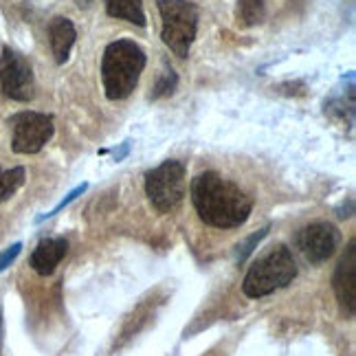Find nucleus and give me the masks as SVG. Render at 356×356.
I'll use <instances>...</instances> for the list:
<instances>
[{
  "label": "nucleus",
  "mask_w": 356,
  "mask_h": 356,
  "mask_svg": "<svg viewBox=\"0 0 356 356\" xmlns=\"http://www.w3.org/2000/svg\"><path fill=\"white\" fill-rule=\"evenodd\" d=\"M145 68V53L134 40L111 42L102 58V81L111 102L128 99Z\"/></svg>",
  "instance_id": "nucleus-2"
},
{
  "label": "nucleus",
  "mask_w": 356,
  "mask_h": 356,
  "mask_svg": "<svg viewBox=\"0 0 356 356\" xmlns=\"http://www.w3.org/2000/svg\"><path fill=\"white\" fill-rule=\"evenodd\" d=\"M106 11L111 18L128 20L136 26H145L143 0H106Z\"/></svg>",
  "instance_id": "nucleus-12"
},
{
  "label": "nucleus",
  "mask_w": 356,
  "mask_h": 356,
  "mask_svg": "<svg viewBox=\"0 0 356 356\" xmlns=\"http://www.w3.org/2000/svg\"><path fill=\"white\" fill-rule=\"evenodd\" d=\"M0 352H3V308H0Z\"/></svg>",
  "instance_id": "nucleus-20"
},
{
  "label": "nucleus",
  "mask_w": 356,
  "mask_h": 356,
  "mask_svg": "<svg viewBox=\"0 0 356 356\" xmlns=\"http://www.w3.org/2000/svg\"><path fill=\"white\" fill-rule=\"evenodd\" d=\"M20 251H22V244L16 242V244H11L9 249H5L3 253H0V273H3L5 268H9L13 262H16V257L20 255Z\"/></svg>",
  "instance_id": "nucleus-18"
},
{
  "label": "nucleus",
  "mask_w": 356,
  "mask_h": 356,
  "mask_svg": "<svg viewBox=\"0 0 356 356\" xmlns=\"http://www.w3.org/2000/svg\"><path fill=\"white\" fill-rule=\"evenodd\" d=\"M86 189H88V183H81V185H77V187H75L73 191H68V194H66V198H64L62 202H58V204H56V207H53V209H51L49 213H44V216H40V218H38V220H35V222H42V220H47V218H51V216H56V213H60V211H62L64 207H68V204H71L73 200H77V196H81V194H84V191H86Z\"/></svg>",
  "instance_id": "nucleus-17"
},
{
  "label": "nucleus",
  "mask_w": 356,
  "mask_h": 356,
  "mask_svg": "<svg viewBox=\"0 0 356 356\" xmlns=\"http://www.w3.org/2000/svg\"><path fill=\"white\" fill-rule=\"evenodd\" d=\"M238 22L244 26H255L259 22H264L266 18V5L264 0H238Z\"/></svg>",
  "instance_id": "nucleus-13"
},
{
  "label": "nucleus",
  "mask_w": 356,
  "mask_h": 356,
  "mask_svg": "<svg viewBox=\"0 0 356 356\" xmlns=\"http://www.w3.org/2000/svg\"><path fill=\"white\" fill-rule=\"evenodd\" d=\"M161 40L174 56L187 58L198 33V7L189 0H156Z\"/></svg>",
  "instance_id": "nucleus-4"
},
{
  "label": "nucleus",
  "mask_w": 356,
  "mask_h": 356,
  "mask_svg": "<svg viewBox=\"0 0 356 356\" xmlns=\"http://www.w3.org/2000/svg\"><path fill=\"white\" fill-rule=\"evenodd\" d=\"M68 253V242L64 238H47L42 240L35 251L31 253V268L38 273V275H51L53 270L58 268V264L64 259V255Z\"/></svg>",
  "instance_id": "nucleus-10"
},
{
  "label": "nucleus",
  "mask_w": 356,
  "mask_h": 356,
  "mask_svg": "<svg viewBox=\"0 0 356 356\" xmlns=\"http://www.w3.org/2000/svg\"><path fill=\"white\" fill-rule=\"evenodd\" d=\"M75 3H77V7H81V9H88L92 0H75Z\"/></svg>",
  "instance_id": "nucleus-21"
},
{
  "label": "nucleus",
  "mask_w": 356,
  "mask_h": 356,
  "mask_svg": "<svg viewBox=\"0 0 356 356\" xmlns=\"http://www.w3.org/2000/svg\"><path fill=\"white\" fill-rule=\"evenodd\" d=\"M185 176H187V165L176 159L161 163L159 168L145 174V194L156 211L170 213L183 202L185 183H187Z\"/></svg>",
  "instance_id": "nucleus-5"
},
{
  "label": "nucleus",
  "mask_w": 356,
  "mask_h": 356,
  "mask_svg": "<svg viewBox=\"0 0 356 356\" xmlns=\"http://www.w3.org/2000/svg\"><path fill=\"white\" fill-rule=\"evenodd\" d=\"M11 149L16 154H38L51 141L53 132H56L53 117L42 113H20L11 119Z\"/></svg>",
  "instance_id": "nucleus-7"
},
{
  "label": "nucleus",
  "mask_w": 356,
  "mask_h": 356,
  "mask_svg": "<svg viewBox=\"0 0 356 356\" xmlns=\"http://www.w3.org/2000/svg\"><path fill=\"white\" fill-rule=\"evenodd\" d=\"M297 277V264L291 249L275 246L273 251L262 255L249 268L242 282V293L249 299H259L280 289H286Z\"/></svg>",
  "instance_id": "nucleus-3"
},
{
  "label": "nucleus",
  "mask_w": 356,
  "mask_h": 356,
  "mask_svg": "<svg viewBox=\"0 0 356 356\" xmlns=\"http://www.w3.org/2000/svg\"><path fill=\"white\" fill-rule=\"evenodd\" d=\"M75 38H77L75 24L68 18L58 16V18L51 20V24H49V40H51V51H53V56H56L58 64H64L68 60V56H71Z\"/></svg>",
  "instance_id": "nucleus-11"
},
{
  "label": "nucleus",
  "mask_w": 356,
  "mask_h": 356,
  "mask_svg": "<svg viewBox=\"0 0 356 356\" xmlns=\"http://www.w3.org/2000/svg\"><path fill=\"white\" fill-rule=\"evenodd\" d=\"M339 242L341 234L330 222H312L297 234V249L310 264H323L330 259L339 249Z\"/></svg>",
  "instance_id": "nucleus-8"
},
{
  "label": "nucleus",
  "mask_w": 356,
  "mask_h": 356,
  "mask_svg": "<svg viewBox=\"0 0 356 356\" xmlns=\"http://www.w3.org/2000/svg\"><path fill=\"white\" fill-rule=\"evenodd\" d=\"M0 88L13 102H31L35 95L31 64L11 47L0 49Z\"/></svg>",
  "instance_id": "nucleus-6"
},
{
  "label": "nucleus",
  "mask_w": 356,
  "mask_h": 356,
  "mask_svg": "<svg viewBox=\"0 0 356 356\" xmlns=\"http://www.w3.org/2000/svg\"><path fill=\"white\" fill-rule=\"evenodd\" d=\"M128 152H130V143H123L119 149H115V159L117 161H123V159L128 156Z\"/></svg>",
  "instance_id": "nucleus-19"
},
{
  "label": "nucleus",
  "mask_w": 356,
  "mask_h": 356,
  "mask_svg": "<svg viewBox=\"0 0 356 356\" xmlns=\"http://www.w3.org/2000/svg\"><path fill=\"white\" fill-rule=\"evenodd\" d=\"M24 176H26L24 168H11V170L0 168V202L9 200L24 185Z\"/></svg>",
  "instance_id": "nucleus-14"
},
{
  "label": "nucleus",
  "mask_w": 356,
  "mask_h": 356,
  "mask_svg": "<svg viewBox=\"0 0 356 356\" xmlns=\"http://www.w3.org/2000/svg\"><path fill=\"white\" fill-rule=\"evenodd\" d=\"M191 202L198 218L213 229H238L253 211V198L218 172H202L191 181Z\"/></svg>",
  "instance_id": "nucleus-1"
},
{
  "label": "nucleus",
  "mask_w": 356,
  "mask_h": 356,
  "mask_svg": "<svg viewBox=\"0 0 356 356\" xmlns=\"http://www.w3.org/2000/svg\"><path fill=\"white\" fill-rule=\"evenodd\" d=\"M178 84V75L174 73V68L170 64L163 66V71L156 79V86H154V92H152V99H161V97H168V95L174 92Z\"/></svg>",
  "instance_id": "nucleus-15"
},
{
  "label": "nucleus",
  "mask_w": 356,
  "mask_h": 356,
  "mask_svg": "<svg viewBox=\"0 0 356 356\" xmlns=\"http://www.w3.org/2000/svg\"><path fill=\"white\" fill-rule=\"evenodd\" d=\"M268 231H270V227H264V229H259L257 234H253V236H249L246 238L240 246H238V262H244L246 257H249L255 249H257V244L262 242L266 236H268Z\"/></svg>",
  "instance_id": "nucleus-16"
},
{
  "label": "nucleus",
  "mask_w": 356,
  "mask_h": 356,
  "mask_svg": "<svg viewBox=\"0 0 356 356\" xmlns=\"http://www.w3.org/2000/svg\"><path fill=\"white\" fill-rule=\"evenodd\" d=\"M332 286L341 310L348 317H354L356 312V242L354 240H350L346 255L341 257V262L334 270Z\"/></svg>",
  "instance_id": "nucleus-9"
}]
</instances>
